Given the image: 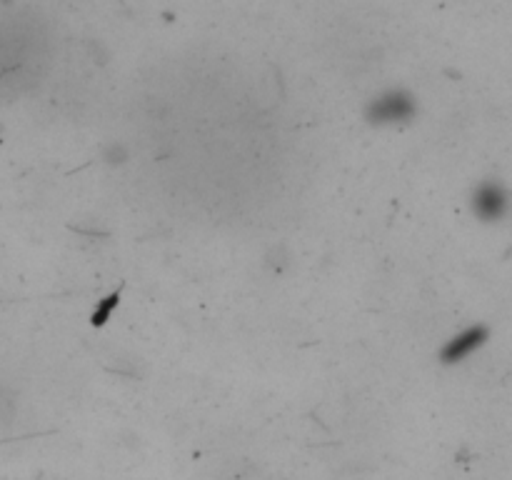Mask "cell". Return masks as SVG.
<instances>
[{
  "label": "cell",
  "mask_w": 512,
  "mask_h": 480,
  "mask_svg": "<svg viewBox=\"0 0 512 480\" xmlns=\"http://www.w3.org/2000/svg\"><path fill=\"white\" fill-rule=\"evenodd\" d=\"M118 305H120V288H115L113 293H108L105 298H100L98 303H95V308L90 310V325H93V328H103V325L113 318V313Z\"/></svg>",
  "instance_id": "cell-4"
},
{
  "label": "cell",
  "mask_w": 512,
  "mask_h": 480,
  "mask_svg": "<svg viewBox=\"0 0 512 480\" xmlns=\"http://www.w3.org/2000/svg\"><path fill=\"white\" fill-rule=\"evenodd\" d=\"M418 115V103L403 88H390L375 95L365 108V118L370 125H405Z\"/></svg>",
  "instance_id": "cell-1"
},
{
  "label": "cell",
  "mask_w": 512,
  "mask_h": 480,
  "mask_svg": "<svg viewBox=\"0 0 512 480\" xmlns=\"http://www.w3.org/2000/svg\"><path fill=\"white\" fill-rule=\"evenodd\" d=\"M485 340H488V328H485V325L465 328L463 333L453 335V338L443 345V350H440V360H443L445 365L463 363V360H468L470 355L478 353V350L483 348Z\"/></svg>",
  "instance_id": "cell-3"
},
{
  "label": "cell",
  "mask_w": 512,
  "mask_h": 480,
  "mask_svg": "<svg viewBox=\"0 0 512 480\" xmlns=\"http://www.w3.org/2000/svg\"><path fill=\"white\" fill-rule=\"evenodd\" d=\"M470 208L485 223H495V220L503 218L508 213V193H505L503 185L498 180H485L475 188L473 200H470Z\"/></svg>",
  "instance_id": "cell-2"
}]
</instances>
